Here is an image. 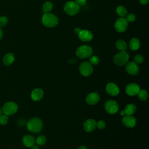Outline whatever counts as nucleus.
<instances>
[{"instance_id":"obj_1","label":"nucleus","mask_w":149,"mask_h":149,"mask_svg":"<svg viewBox=\"0 0 149 149\" xmlns=\"http://www.w3.org/2000/svg\"><path fill=\"white\" fill-rule=\"evenodd\" d=\"M26 126L29 131L31 133H37L42 130L43 123L40 118H33L27 122Z\"/></svg>"},{"instance_id":"obj_2","label":"nucleus","mask_w":149,"mask_h":149,"mask_svg":"<svg viewBox=\"0 0 149 149\" xmlns=\"http://www.w3.org/2000/svg\"><path fill=\"white\" fill-rule=\"evenodd\" d=\"M42 23L47 27L53 28L58 24V19L52 13H45L42 17Z\"/></svg>"},{"instance_id":"obj_3","label":"nucleus","mask_w":149,"mask_h":149,"mask_svg":"<svg viewBox=\"0 0 149 149\" xmlns=\"http://www.w3.org/2000/svg\"><path fill=\"white\" fill-rule=\"evenodd\" d=\"M93 54L92 48L87 45H83L77 48L76 51V55L81 59L90 57Z\"/></svg>"},{"instance_id":"obj_4","label":"nucleus","mask_w":149,"mask_h":149,"mask_svg":"<svg viewBox=\"0 0 149 149\" xmlns=\"http://www.w3.org/2000/svg\"><path fill=\"white\" fill-rule=\"evenodd\" d=\"M129 58V55L128 53L125 51H123L116 54L114 56L113 61L115 65L118 66H123L127 63Z\"/></svg>"},{"instance_id":"obj_5","label":"nucleus","mask_w":149,"mask_h":149,"mask_svg":"<svg viewBox=\"0 0 149 149\" xmlns=\"http://www.w3.org/2000/svg\"><path fill=\"white\" fill-rule=\"evenodd\" d=\"M64 11L66 14L70 16H74L79 12V6L74 1L67 2L63 7Z\"/></svg>"},{"instance_id":"obj_6","label":"nucleus","mask_w":149,"mask_h":149,"mask_svg":"<svg viewBox=\"0 0 149 149\" xmlns=\"http://www.w3.org/2000/svg\"><path fill=\"white\" fill-rule=\"evenodd\" d=\"M18 109V105L16 103L9 101L5 103L2 109V112L6 115H12L15 113Z\"/></svg>"},{"instance_id":"obj_7","label":"nucleus","mask_w":149,"mask_h":149,"mask_svg":"<svg viewBox=\"0 0 149 149\" xmlns=\"http://www.w3.org/2000/svg\"><path fill=\"white\" fill-rule=\"evenodd\" d=\"M79 71L83 76H89L93 72V68L89 62H84L80 65Z\"/></svg>"},{"instance_id":"obj_8","label":"nucleus","mask_w":149,"mask_h":149,"mask_svg":"<svg viewBox=\"0 0 149 149\" xmlns=\"http://www.w3.org/2000/svg\"><path fill=\"white\" fill-rule=\"evenodd\" d=\"M104 108L106 112L109 114H115L119 109L118 103L113 100H108L106 101Z\"/></svg>"},{"instance_id":"obj_9","label":"nucleus","mask_w":149,"mask_h":149,"mask_svg":"<svg viewBox=\"0 0 149 149\" xmlns=\"http://www.w3.org/2000/svg\"><path fill=\"white\" fill-rule=\"evenodd\" d=\"M128 22L124 17L118 18L115 23V29L116 31L119 33H123L125 31L127 28Z\"/></svg>"},{"instance_id":"obj_10","label":"nucleus","mask_w":149,"mask_h":149,"mask_svg":"<svg viewBox=\"0 0 149 149\" xmlns=\"http://www.w3.org/2000/svg\"><path fill=\"white\" fill-rule=\"evenodd\" d=\"M140 86L135 83H131L127 85L125 88L126 94L130 96L136 95L140 91Z\"/></svg>"},{"instance_id":"obj_11","label":"nucleus","mask_w":149,"mask_h":149,"mask_svg":"<svg viewBox=\"0 0 149 149\" xmlns=\"http://www.w3.org/2000/svg\"><path fill=\"white\" fill-rule=\"evenodd\" d=\"M126 71L130 75H136L139 72V67L134 62H129L126 63L125 66Z\"/></svg>"},{"instance_id":"obj_12","label":"nucleus","mask_w":149,"mask_h":149,"mask_svg":"<svg viewBox=\"0 0 149 149\" xmlns=\"http://www.w3.org/2000/svg\"><path fill=\"white\" fill-rule=\"evenodd\" d=\"M79 38L84 42H88L93 38L92 33L87 30H81L78 34Z\"/></svg>"},{"instance_id":"obj_13","label":"nucleus","mask_w":149,"mask_h":149,"mask_svg":"<svg viewBox=\"0 0 149 149\" xmlns=\"http://www.w3.org/2000/svg\"><path fill=\"white\" fill-rule=\"evenodd\" d=\"M107 93L112 96H116L119 93V88L118 86L113 83H109L106 86Z\"/></svg>"},{"instance_id":"obj_14","label":"nucleus","mask_w":149,"mask_h":149,"mask_svg":"<svg viewBox=\"0 0 149 149\" xmlns=\"http://www.w3.org/2000/svg\"><path fill=\"white\" fill-rule=\"evenodd\" d=\"M100 98L98 94L96 92H94L91 93L87 95L86 98V101L88 105H93L96 104L100 101Z\"/></svg>"},{"instance_id":"obj_15","label":"nucleus","mask_w":149,"mask_h":149,"mask_svg":"<svg viewBox=\"0 0 149 149\" xmlns=\"http://www.w3.org/2000/svg\"><path fill=\"white\" fill-rule=\"evenodd\" d=\"M122 122L123 124L127 127H133L136 123V118L132 115H125L122 118Z\"/></svg>"},{"instance_id":"obj_16","label":"nucleus","mask_w":149,"mask_h":149,"mask_svg":"<svg viewBox=\"0 0 149 149\" xmlns=\"http://www.w3.org/2000/svg\"><path fill=\"white\" fill-rule=\"evenodd\" d=\"M83 127L86 132H91L96 127V122L93 119H88L84 122Z\"/></svg>"},{"instance_id":"obj_17","label":"nucleus","mask_w":149,"mask_h":149,"mask_svg":"<svg viewBox=\"0 0 149 149\" xmlns=\"http://www.w3.org/2000/svg\"><path fill=\"white\" fill-rule=\"evenodd\" d=\"M136 111V107L133 104H129L126 106L125 109L120 111V115H133Z\"/></svg>"},{"instance_id":"obj_18","label":"nucleus","mask_w":149,"mask_h":149,"mask_svg":"<svg viewBox=\"0 0 149 149\" xmlns=\"http://www.w3.org/2000/svg\"><path fill=\"white\" fill-rule=\"evenodd\" d=\"M44 95L43 90L41 88H37L34 89L31 93V98L33 100L35 101H40L42 97Z\"/></svg>"},{"instance_id":"obj_19","label":"nucleus","mask_w":149,"mask_h":149,"mask_svg":"<svg viewBox=\"0 0 149 149\" xmlns=\"http://www.w3.org/2000/svg\"><path fill=\"white\" fill-rule=\"evenodd\" d=\"M35 142L34 138L31 135H25L22 138V143L27 147H31Z\"/></svg>"},{"instance_id":"obj_20","label":"nucleus","mask_w":149,"mask_h":149,"mask_svg":"<svg viewBox=\"0 0 149 149\" xmlns=\"http://www.w3.org/2000/svg\"><path fill=\"white\" fill-rule=\"evenodd\" d=\"M2 61L4 65L9 66L15 61V56L12 53H8L3 56Z\"/></svg>"},{"instance_id":"obj_21","label":"nucleus","mask_w":149,"mask_h":149,"mask_svg":"<svg viewBox=\"0 0 149 149\" xmlns=\"http://www.w3.org/2000/svg\"><path fill=\"white\" fill-rule=\"evenodd\" d=\"M129 46L130 49L132 51L137 50L140 46V42L138 38L135 37L132 38L129 41Z\"/></svg>"},{"instance_id":"obj_22","label":"nucleus","mask_w":149,"mask_h":149,"mask_svg":"<svg viewBox=\"0 0 149 149\" xmlns=\"http://www.w3.org/2000/svg\"><path fill=\"white\" fill-rule=\"evenodd\" d=\"M116 47L118 49L120 50V51H125L127 48V44L126 42L123 40H119L116 42Z\"/></svg>"},{"instance_id":"obj_23","label":"nucleus","mask_w":149,"mask_h":149,"mask_svg":"<svg viewBox=\"0 0 149 149\" xmlns=\"http://www.w3.org/2000/svg\"><path fill=\"white\" fill-rule=\"evenodd\" d=\"M116 13L119 16H120L121 17H123L127 15V11L126 8L125 6L120 5V6H119L117 7Z\"/></svg>"},{"instance_id":"obj_24","label":"nucleus","mask_w":149,"mask_h":149,"mask_svg":"<svg viewBox=\"0 0 149 149\" xmlns=\"http://www.w3.org/2000/svg\"><path fill=\"white\" fill-rule=\"evenodd\" d=\"M53 8L52 3L50 1H46L42 5V9L45 13H49Z\"/></svg>"},{"instance_id":"obj_25","label":"nucleus","mask_w":149,"mask_h":149,"mask_svg":"<svg viewBox=\"0 0 149 149\" xmlns=\"http://www.w3.org/2000/svg\"><path fill=\"white\" fill-rule=\"evenodd\" d=\"M138 97L141 101H146L148 98V93L146 90H140L138 94Z\"/></svg>"},{"instance_id":"obj_26","label":"nucleus","mask_w":149,"mask_h":149,"mask_svg":"<svg viewBox=\"0 0 149 149\" xmlns=\"http://www.w3.org/2000/svg\"><path fill=\"white\" fill-rule=\"evenodd\" d=\"M36 142L38 145H40V146L44 145L47 142V138L45 137V136H44L43 135L39 136L37 138Z\"/></svg>"},{"instance_id":"obj_27","label":"nucleus","mask_w":149,"mask_h":149,"mask_svg":"<svg viewBox=\"0 0 149 149\" xmlns=\"http://www.w3.org/2000/svg\"><path fill=\"white\" fill-rule=\"evenodd\" d=\"M89 62L91 64V65H97L100 63V59L97 56L95 55H93L92 56H91L89 59Z\"/></svg>"},{"instance_id":"obj_28","label":"nucleus","mask_w":149,"mask_h":149,"mask_svg":"<svg viewBox=\"0 0 149 149\" xmlns=\"http://www.w3.org/2000/svg\"><path fill=\"white\" fill-rule=\"evenodd\" d=\"M144 61V57L142 55L138 54L136 55L134 58H133V62H135L136 63H141Z\"/></svg>"},{"instance_id":"obj_29","label":"nucleus","mask_w":149,"mask_h":149,"mask_svg":"<svg viewBox=\"0 0 149 149\" xmlns=\"http://www.w3.org/2000/svg\"><path fill=\"white\" fill-rule=\"evenodd\" d=\"M8 122V115L5 114H1L0 115V124L2 125H6Z\"/></svg>"},{"instance_id":"obj_30","label":"nucleus","mask_w":149,"mask_h":149,"mask_svg":"<svg viewBox=\"0 0 149 149\" xmlns=\"http://www.w3.org/2000/svg\"><path fill=\"white\" fill-rule=\"evenodd\" d=\"M8 19L6 16H2L0 17V27H4L8 23Z\"/></svg>"},{"instance_id":"obj_31","label":"nucleus","mask_w":149,"mask_h":149,"mask_svg":"<svg viewBox=\"0 0 149 149\" xmlns=\"http://www.w3.org/2000/svg\"><path fill=\"white\" fill-rule=\"evenodd\" d=\"M106 124L104 120H99L97 122H96V127L98 128L99 129H103L105 127Z\"/></svg>"},{"instance_id":"obj_32","label":"nucleus","mask_w":149,"mask_h":149,"mask_svg":"<svg viewBox=\"0 0 149 149\" xmlns=\"http://www.w3.org/2000/svg\"><path fill=\"white\" fill-rule=\"evenodd\" d=\"M126 17L125 18L126 20H127V22H132L135 20L136 19V16L133 13H129L127 14V15L126 16Z\"/></svg>"},{"instance_id":"obj_33","label":"nucleus","mask_w":149,"mask_h":149,"mask_svg":"<svg viewBox=\"0 0 149 149\" xmlns=\"http://www.w3.org/2000/svg\"><path fill=\"white\" fill-rule=\"evenodd\" d=\"M86 2H87V0H75V2L79 6H83L85 5Z\"/></svg>"},{"instance_id":"obj_34","label":"nucleus","mask_w":149,"mask_h":149,"mask_svg":"<svg viewBox=\"0 0 149 149\" xmlns=\"http://www.w3.org/2000/svg\"><path fill=\"white\" fill-rule=\"evenodd\" d=\"M148 1L149 0H140V3L142 4V5H146L148 3Z\"/></svg>"},{"instance_id":"obj_35","label":"nucleus","mask_w":149,"mask_h":149,"mask_svg":"<svg viewBox=\"0 0 149 149\" xmlns=\"http://www.w3.org/2000/svg\"><path fill=\"white\" fill-rule=\"evenodd\" d=\"M80 28H78V27H76V29H74V33H76V34H79V33L80 31Z\"/></svg>"},{"instance_id":"obj_36","label":"nucleus","mask_w":149,"mask_h":149,"mask_svg":"<svg viewBox=\"0 0 149 149\" xmlns=\"http://www.w3.org/2000/svg\"><path fill=\"white\" fill-rule=\"evenodd\" d=\"M31 149H40L39 147L38 146H36V145H33L31 147Z\"/></svg>"},{"instance_id":"obj_37","label":"nucleus","mask_w":149,"mask_h":149,"mask_svg":"<svg viewBox=\"0 0 149 149\" xmlns=\"http://www.w3.org/2000/svg\"><path fill=\"white\" fill-rule=\"evenodd\" d=\"M77 149H87V148L85 146H80Z\"/></svg>"},{"instance_id":"obj_38","label":"nucleus","mask_w":149,"mask_h":149,"mask_svg":"<svg viewBox=\"0 0 149 149\" xmlns=\"http://www.w3.org/2000/svg\"><path fill=\"white\" fill-rule=\"evenodd\" d=\"M2 36H3V32L2 29L0 28V40H1V38H2Z\"/></svg>"},{"instance_id":"obj_39","label":"nucleus","mask_w":149,"mask_h":149,"mask_svg":"<svg viewBox=\"0 0 149 149\" xmlns=\"http://www.w3.org/2000/svg\"><path fill=\"white\" fill-rule=\"evenodd\" d=\"M2 114V109L0 108V115Z\"/></svg>"}]
</instances>
